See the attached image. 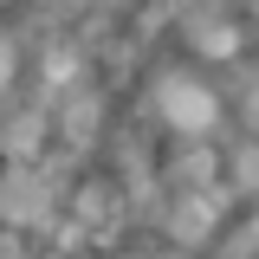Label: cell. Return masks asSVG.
Returning a JSON list of instances; mask_svg holds the SVG:
<instances>
[{
	"label": "cell",
	"instance_id": "9",
	"mask_svg": "<svg viewBox=\"0 0 259 259\" xmlns=\"http://www.w3.org/2000/svg\"><path fill=\"white\" fill-rule=\"evenodd\" d=\"M71 214L91 227V233H97V227H117V188L97 182V175H84V182L71 188Z\"/></svg>",
	"mask_w": 259,
	"mask_h": 259
},
{
	"label": "cell",
	"instance_id": "12",
	"mask_svg": "<svg viewBox=\"0 0 259 259\" xmlns=\"http://www.w3.org/2000/svg\"><path fill=\"white\" fill-rule=\"evenodd\" d=\"M240 123H246V136L259 143V78H253V84H240Z\"/></svg>",
	"mask_w": 259,
	"mask_h": 259
},
{
	"label": "cell",
	"instance_id": "4",
	"mask_svg": "<svg viewBox=\"0 0 259 259\" xmlns=\"http://www.w3.org/2000/svg\"><path fill=\"white\" fill-rule=\"evenodd\" d=\"M182 39H188V52L201 65H240L246 59V26L233 13H201L194 7L188 20H182Z\"/></svg>",
	"mask_w": 259,
	"mask_h": 259
},
{
	"label": "cell",
	"instance_id": "8",
	"mask_svg": "<svg viewBox=\"0 0 259 259\" xmlns=\"http://www.w3.org/2000/svg\"><path fill=\"white\" fill-rule=\"evenodd\" d=\"M39 78H46V91H84V78H91V65H84V52L71 46V39H52L46 46V59H39Z\"/></svg>",
	"mask_w": 259,
	"mask_h": 259
},
{
	"label": "cell",
	"instance_id": "5",
	"mask_svg": "<svg viewBox=\"0 0 259 259\" xmlns=\"http://www.w3.org/2000/svg\"><path fill=\"white\" fill-rule=\"evenodd\" d=\"M46 143H52L46 104H20V110L0 123V156L13 162V168H46Z\"/></svg>",
	"mask_w": 259,
	"mask_h": 259
},
{
	"label": "cell",
	"instance_id": "10",
	"mask_svg": "<svg viewBox=\"0 0 259 259\" xmlns=\"http://www.w3.org/2000/svg\"><path fill=\"white\" fill-rule=\"evenodd\" d=\"M227 175H233L227 194H259V143H253V136L227 149Z\"/></svg>",
	"mask_w": 259,
	"mask_h": 259
},
{
	"label": "cell",
	"instance_id": "7",
	"mask_svg": "<svg viewBox=\"0 0 259 259\" xmlns=\"http://www.w3.org/2000/svg\"><path fill=\"white\" fill-rule=\"evenodd\" d=\"M97 123H104V97H97V91H71L52 130H59L65 149H91V143H97Z\"/></svg>",
	"mask_w": 259,
	"mask_h": 259
},
{
	"label": "cell",
	"instance_id": "16",
	"mask_svg": "<svg viewBox=\"0 0 259 259\" xmlns=\"http://www.w3.org/2000/svg\"><path fill=\"white\" fill-rule=\"evenodd\" d=\"M7 168H13V162H7V156H0V182H7Z\"/></svg>",
	"mask_w": 259,
	"mask_h": 259
},
{
	"label": "cell",
	"instance_id": "2",
	"mask_svg": "<svg viewBox=\"0 0 259 259\" xmlns=\"http://www.w3.org/2000/svg\"><path fill=\"white\" fill-rule=\"evenodd\" d=\"M52 201H59V182L46 175V168H7V182H0V221L7 227H39L52 221Z\"/></svg>",
	"mask_w": 259,
	"mask_h": 259
},
{
	"label": "cell",
	"instance_id": "14",
	"mask_svg": "<svg viewBox=\"0 0 259 259\" xmlns=\"http://www.w3.org/2000/svg\"><path fill=\"white\" fill-rule=\"evenodd\" d=\"M13 71H20V46H13V39H0V97L13 91Z\"/></svg>",
	"mask_w": 259,
	"mask_h": 259
},
{
	"label": "cell",
	"instance_id": "11",
	"mask_svg": "<svg viewBox=\"0 0 259 259\" xmlns=\"http://www.w3.org/2000/svg\"><path fill=\"white\" fill-rule=\"evenodd\" d=\"M221 259H259V214L233 227V240L221 246Z\"/></svg>",
	"mask_w": 259,
	"mask_h": 259
},
{
	"label": "cell",
	"instance_id": "1",
	"mask_svg": "<svg viewBox=\"0 0 259 259\" xmlns=\"http://www.w3.org/2000/svg\"><path fill=\"white\" fill-rule=\"evenodd\" d=\"M156 117L162 130L175 136V143H207L214 130H221V91L201 78V71H182V65H168L156 78Z\"/></svg>",
	"mask_w": 259,
	"mask_h": 259
},
{
	"label": "cell",
	"instance_id": "15",
	"mask_svg": "<svg viewBox=\"0 0 259 259\" xmlns=\"http://www.w3.org/2000/svg\"><path fill=\"white\" fill-rule=\"evenodd\" d=\"M162 7H168V13H194L201 0H162Z\"/></svg>",
	"mask_w": 259,
	"mask_h": 259
},
{
	"label": "cell",
	"instance_id": "6",
	"mask_svg": "<svg viewBox=\"0 0 259 259\" xmlns=\"http://www.w3.org/2000/svg\"><path fill=\"white\" fill-rule=\"evenodd\" d=\"M227 149L207 136V143H182L175 149V162H168V182L175 188H227Z\"/></svg>",
	"mask_w": 259,
	"mask_h": 259
},
{
	"label": "cell",
	"instance_id": "17",
	"mask_svg": "<svg viewBox=\"0 0 259 259\" xmlns=\"http://www.w3.org/2000/svg\"><path fill=\"white\" fill-rule=\"evenodd\" d=\"M97 7H123V0H97Z\"/></svg>",
	"mask_w": 259,
	"mask_h": 259
},
{
	"label": "cell",
	"instance_id": "19",
	"mask_svg": "<svg viewBox=\"0 0 259 259\" xmlns=\"http://www.w3.org/2000/svg\"><path fill=\"white\" fill-rule=\"evenodd\" d=\"M0 39H7V32H0Z\"/></svg>",
	"mask_w": 259,
	"mask_h": 259
},
{
	"label": "cell",
	"instance_id": "3",
	"mask_svg": "<svg viewBox=\"0 0 259 259\" xmlns=\"http://www.w3.org/2000/svg\"><path fill=\"white\" fill-rule=\"evenodd\" d=\"M227 201H233L227 188H175V201H168V233L182 246H207L221 233V221H227Z\"/></svg>",
	"mask_w": 259,
	"mask_h": 259
},
{
	"label": "cell",
	"instance_id": "18",
	"mask_svg": "<svg viewBox=\"0 0 259 259\" xmlns=\"http://www.w3.org/2000/svg\"><path fill=\"white\" fill-rule=\"evenodd\" d=\"M117 259H130V253H117Z\"/></svg>",
	"mask_w": 259,
	"mask_h": 259
},
{
	"label": "cell",
	"instance_id": "13",
	"mask_svg": "<svg viewBox=\"0 0 259 259\" xmlns=\"http://www.w3.org/2000/svg\"><path fill=\"white\" fill-rule=\"evenodd\" d=\"M32 246H26V227H7L0 221V259H26Z\"/></svg>",
	"mask_w": 259,
	"mask_h": 259
}]
</instances>
